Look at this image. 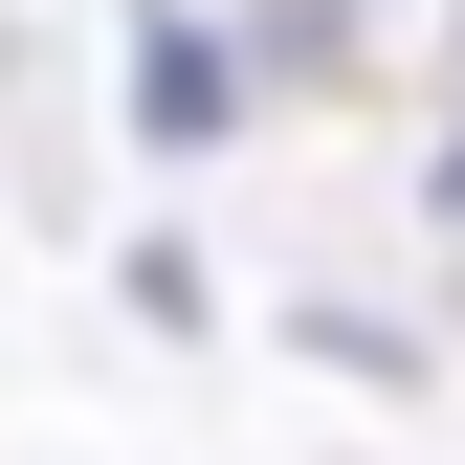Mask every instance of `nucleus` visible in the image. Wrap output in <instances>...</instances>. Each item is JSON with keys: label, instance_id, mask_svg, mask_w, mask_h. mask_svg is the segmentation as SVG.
<instances>
[{"label": "nucleus", "instance_id": "3", "mask_svg": "<svg viewBox=\"0 0 465 465\" xmlns=\"http://www.w3.org/2000/svg\"><path fill=\"white\" fill-rule=\"evenodd\" d=\"M288 355H332L355 399H421V332H399V311H332V288H311V311H288Z\"/></svg>", "mask_w": 465, "mask_h": 465}, {"label": "nucleus", "instance_id": "2", "mask_svg": "<svg viewBox=\"0 0 465 465\" xmlns=\"http://www.w3.org/2000/svg\"><path fill=\"white\" fill-rule=\"evenodd\" d=\"M222 45H244V89H266V111H288V89H311V111H355V89L399 67V45H377V0H244Z\"/></svg>", "mask_w": 465, "mask_h": 465}, {"label": "nucleus", "instance_id": "4", "mask_svg": "<svg viewBox=\"0 0 465 465\" xmlns=\"http://www.w3.org/2000/svg\"><path fill=\"white\" fill-rule=\"evenodd\" d=\"M421 222L465 244V0H443V134H421Z\"/></svg>", "mask_w": 465, "mask_h": 465}, {"label": "nucleus", "instance_id": "1", "mask_svg": "<svg viewBox=\"0 0 465 465\" xmlns=\"http://www.w3.org/2000/svg\"><path fill=\"white\" fill-rule=\"evenodd\" d=\"M111 67H134V134H155V155H222V134L266 111V89H244V45H222L200 0H134V23H111Z\"/></svg>", "mask_w": 465, "mask_h": 465}]
</instances>
